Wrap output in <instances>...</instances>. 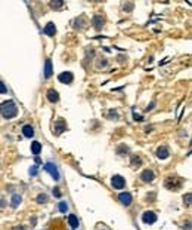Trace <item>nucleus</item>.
Returning a JSON list of instances; mask_svg holds the SVG:
<instances>
[{"instance_id": "nucleus-1", "label": "nucleus", "mask_w": 192, "mask_h": 230, "mask_svg": "<svg viewBox=\"0 0 192 230\" xmlns=\"http://www.w3.org/2000/svg\"><path fill=\"white\" fill-rule=\"evenodd\" d=\"M0 114L5 117V119H12L18 114V107L12 100H8L5 103L0 104Z\"/></svg>"}, {"instance_id": "nucleus-2", "label": "nucleus", "mask_w": 192, "mask_h": 230, "mask_svg": "<svg viewBox=\"0 0 192 230\" xmlns=\"http://www.w3.org/2000/svg\"><path fill=\"white\" fill-rule=\"evenodd\" d=\"M43 169H44L46 172H49V174L52 175V178H53L55 181H59V178H61V175H59V171H58V166H56L55 163H52V162H47V163H44V166H43Z\"/></svg>"}, {"instance_id": "nucleus-3", "label": "nucleus", "mask_w": 192, "mask_h": 230, "mask_svg": "<svg viewBox=\"0 0 192 230\" xmlns=\"http://www.w3.org/2000/svg\"><path fill=\"white\" fill-rule=\"evenodd\" d=\"M111 184H112L114 189L121 190V189H124V186H126V180H124L121 175H114V177L111 178Z\"/></svg>"}, {"instance_id": "nucleus-4", "label": "nucleus", "mask_w": 192, "mask_h": 230, "mask_svg": "<svg viewBox=\"0 0 192 230\" xmlns=\"http://www.w3.org/2000/svg\"><path fill=\"white\" fill-rule=\"evenodd\" d=\"M142 221L145 223V224H154V223L157 221L155 212H152V211H145V212L142 214Z\"/></svg>"}, {"instance_id": "nucleus-5", "label": "nucleus", "mask_w": 192, "mask_h": 230, "mask_svg": "<svg viewBox=\"0 0 192 230\" xmlns=\"http://www.w3.org/2000/svg\"><path fill=\"white\" fill-rule=\"evenodd\" d=\"M118 200L121 202L124 206H129L132 203V195L129 192H121V193L118 195Z\"/></svg>"}, {"instance_id": "nucleus-6", "label": "nucleus", "mask_w": 192, "mask_h": 230, "mask_svg": "<svg viewBox=\"0 0 192 230\" xmlns=\"http://www.w3.org/2000/svg\"><path fill=\"white\" fill-rule=\"evenodd\" d=\"M154 178H155V175L151 169H145L140 174V180H143L145 183H151V181H154Z\"/></svg>"}, {"instance_id": "nucleus-7", "label": "nucleus", "mask_w": 192, "mask_h": 230, "mask_svg": "<svg viewBox=\"0 0 192 230\" xmlns=\"http://www.w3.org/2000/svg\"><path fill=\"white\" fill-rule=\"evenodd\" d=\"M58 79H59V82H62V83H71V82H73V79H74V76H73V73L65 71V73H61V74L58 76Z\"/></svg>"}, {"instance_id": "nucleus-8", "label": "nucleus", "mask_w": 192, "mask_h": 230, "mask_svg": "<svg viewBox=\"0 0 192 230\" xmlns=\"http://www.w3.org/2000/svg\"><path fill=\"white\" fill-rule=\"evenodd\" d=\"M169 156H170V151H169V149H167L165 146H161V147L157 149V157L158 159H167Z\"/></svg>"}, {"instance_id": "nucleus-9", "label": "nucleus", "mask_w": 192, "mask_h": 230, "mask_svg": "<svg viewBox=\"0 0 192 230\" xmlns=\"http://www.w3.org/2000/svg\"><path fill=\"white\" fill-rule=\"evenodd\" d=\"M92 24H93V27H95L96 30H101V28L104 27V18H102L101 15H95L93 19H92Z\"/></svg>"}, {"instance_id": "nucleus-10", "label": "nucleus", "mask_w": 192, "mask_h": 230, "mask_svg": "<svg viewBox=\"0 0 192 230\" xmlns=\"http://www.w3.org/2000/svg\"><path fill=\"white\" fill-rule=\"evenodd\" d=\"M22 134L25 138H33L34 137V128L31 125H24L22 126Z\"/></svg>"}, {"instance_id": "nucleus-11", "label": "nucleus", "mask_w": 192, "mask_h": 230, "mask_svg": "<svg viewBox=\"0 0 192 230\" xmlns=\"http://www.w3.org/2000/svg\"><path fill=\"white\" fill-rule=\"evenodd\" d=\"M47 100H49L50 103H58L59 101V94L55 89H49L47 91Z\"/></svg>"}, {"instance_id": "nucleus-12", "label": "nucleus", "mask_w": 192, "mask_h": 230, "mask_svg": "<svg viewBox=\"0 0 192 230\" xmlns=\"http://www.w3.org/2000/svg\"><path fill=\"white\" fill-rule=\"evenodd\" d=\"M52 61L50 59H46V62H44V77L46 79H49L50 76H52Z\"/></svg>"}, {"instance_id": "nucleus-13", "label": "nucleus", "mask_w": 192, "mask_h": 230, "mask_svg": "<svg viewBox=\"0 0 192 230\" xmlns=\"http://www.w3.org/2000/svg\"><path fill=\"white\" fill-rule=\"evenodd\" d=\"M55 33H56L55 24H53V22H49V24L44 27V34H47V36H55Z\"/></svg>"}, {"instance_id": "nucleus-14", "label": "nucleus", "mask_w": 192, "mask_h": 230, "mask_svg": "<svg viewBox=\"0 0 192 230\" xmlns=\"http://www.w3.org/2000/svg\"><path fill=\"white\" fill-rule=\"evenodd\" d=\"M65 128H67V125H65V122H64L62 119H59V120L55 122V132H56V134H62Z\"/></svg>"}, {"instance_id": "nucleus-15", "label": "nucleus", "mask_w": 192, "mask_h": 230, "mask_svg": "<svg viewBox=\"0 0 192 230\" xmlns=\"http://www.w3.org/2000/svg\"><path fill=\"white\" fill-rule=\"evenodd\" d=\"M21 202H22L21 195H13V196H12V199H11V205H12V208H18Z\"/></svg>"}, {"instance_id": "nucleus-16", "label": "nucleus", "mask_w": 192, "mask_h": 230, "mask_svg": "<svg viewBox=\"0 0 192 230\" xmlns=\"http://www.w3.org/2000/svg\"><path fill=\"white\" fill-rule=\"evenodd\" d=\"M31 151H33V154L39 156L40 151H41V144H40L39 141H34V143L31 144Z\"/></svg>"}, {"instance_id": "nucleus-17", "label": "nucleus", "mask_w": 192, "mask_h": 230, "mask_svg": "<svg viewBox=\"0 0 192 230\" xmlns=\"http://www.w3.org/2000/svg\"><path fill=\"white\" fill-rule=\"evenodd\" d=\"M68 223H69V226L73 227L74 230L78 227V218H77L76 215H69V217H68Z\"/></svg>"}, {"instance_id": "nucleus-18", "label": "nucleus", "mask_w": 192, "mask_h": 230, "mask_svg": "<svg viewBox=\"0 0 192 230\" xmlns=\"http://www.w3.org/2000/svg\"><path fill=\"white\" fill-rule=\"evenodd\" d=\"M58 208H59V211H61L62 214H67L68 205H67V202H59V203H58Z\"/></svg>"}, {"instance_id": "nucleus-19", "label": "nucleus", "mask_w": 192, "mask_h": 230, "mask_svg": "<svg viewBox=\"0 0 192 230\" xmlns=\"http://www.w3.org/2000/svg\"><path fill=\"white\" fill-rule=\"evenodd\" d=\"M61 6H64V2H62V0H56V2H50V8H52V9H59Z\"/></svg>"}, {"instance_id": "nucleus-20", "label": "nucleus", "mask_w": 192, "mask_h": 230, "mask_svg": "<svg viewBox=\"0 0 192 230\" xmlns=\"http://www.w3.org/2000/svg\"><path fill=\"white\" fill-rule=\"evenodd\" d=\"M46 202H47V195L40 193V195L37 196V203H46Z\"/></svg>"}, {"instance_id": "nucleus-21", "label": "nucleus", "mask_w": 192, "mask_h": 230, "mask_svg": "<svg viewBox=\"0 0 192 230\" xmlns=\"http://www.w3.org/2000/svg\"><path fill=\"white\" fill-rule=\"evenodd\" d=\"M37 168H39L37 165H33V166L30 168V175H33V177H34V175H37V172H39V169H37Z\"/></svg>"}, {"instance_id": "nucleus-22", "label": "nucleus", "mask_w": 192, "mask_h": 230, "mask_svg": "<svg viewBox=\"0 0 192 230\" xmlns=\"http://www.w3.org/2000/svg\"><path fill=\"white\" fill-rule=\"evenodd\" d=\"M8 92V88H6V85L3 83V82H0V94H6Z\"/></svg>"}, {"instance_id": "nucleus-23", "label": "nucleus", "mask_w": 192, "mask_h": 230, "mask_svg": "<svg viewBox=\"0 0 192 230\" xmlns=\"http://www.w3.org/2000/svg\"><path fill=\"white\" fill-rule=\"evenodd\" d=\"M136 163L140 165V157H139V156H133V157H132V165H136Z\"/></svg>"}, {"instance_id": "nucleus-24", "label": "nucleus", "mask_w": 192, "mask_h": 230, "mask_svg": "<svg viewBox=\"0 0 192 230\" xmlns=\"http://www.w3.org/2000/svg\"><path fill=\"white\" fill-rule=\"evenodd\" d=\"M191 197H192V195H191V193H186V196L183 197V200L186 202V205H188V206L191 205Z\"/></svg>"}, {"instance_id": "nucleus-25", "label": "nucleus", "mask_w": 192, "mask_h": 230, "mask_svg": "<svg viewBox=\"0 0 192 230\" xmlns=\"http://www.w3.org/2000/svg\"><path fill=\"white\" fill-rule=\"evenodd\" d=\"M133 117H135V119H136L137 122L143 120V116H142V114H137V113H135V111H133Z\"/></svg>"}, {"instance_id": "nucleus-26", "label": "nucleus", "mask_w": 192, "mask_h": 230, "mask_svg": "<svg viewBox=\"0 0 192 230\" xmlns=\"http://www.w3.org/2000/svg\"><path fill=\"white\" fill-rule=\"evenodd\" d=\"M61 195H62V193H61V190H59L58 187H56V189H53V196H56V197H61Z\"/></svg>"}, {"instance_id": "nucleus-27", "label": "nucleus", "mask_w": 192, "mask_h": 230, "mask_svg": "<svg viewBox=\"0 0 192 230\" xmlns=\"http://www.w3.org/2000/svg\"><path fill=\"white\" fill-rule=\"evenodd\" d=\"M155 105V103H151L149 105H148V108H146V111H149V110H152V107Z\"/></svg>"}, {"instance_id": "nucleus-28", "label": "nucleus", "mask_w": 192, "mask_h": 230, "mask_svg": "<svg viewBox=\"0 0 192 230\" xmlns=\"http://www.w3.org/2000/svg\"><path fill=\"white\" fill-rule=\"evenodd\" d=\"M16 230H24V229H22V227H19V229H16Z\"/></svg>"}]
</instances>
